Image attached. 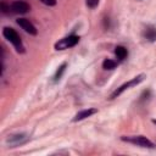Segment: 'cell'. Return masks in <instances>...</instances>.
I'll list each match as a JSON object with an SVG mask.
<instances>
[{"label":"cell","mask_w":156,"mask_h":156,"mask_svg":"<svg viewBox=\"0 0 156 156\" xmlns=\"http://www.w3.org/2000/svg\"><path fill=\"white\" fill-rule=\"evenodd\" d=\"M2 34H4V37L15 46V49H16L17 52H21V54L24 52V46H23V44H22L21 37L17 34V32H16L13 28L5 27V28L2 29Z\"/></svg>","instance_id":"1"},{"label":"cell","mask_w":156,"mask_h":156,"mask_svg":"<svg viewBox=\"0 0 156 156\" xmlns=\"http://www.w3.org/2000/svg\"><path fill=\"white\" fill-rule=\"evenodd\" d=\"M121 139H122L123 141H127V143H130V144H134V145H138V146H141V147H149V149L155 147L154 143H152L151 140H149L146 136H143V135L122 136Z\"/></svg>","instance_id":"2"},{"label":"cell","mask_w":156,"mask_h":156,"mask_svg":"<svg viewBox=\"0 0 156 156\" xmlns=\"http://www.w3.org/2000/svg\"><path fill=\"white\" fill-rule=\"evenodd\" d=\"M144 78H145V74H139V76H136V77H134L133 79H130V80H128L127 83H124V84H122L121 87H118L112 94H111V99H115V98H117L118 95H121L126 89H129V88H132V87H135V85H138L140 82H143L144 80Z\"/></svg>","instance_id":"3"},{"label":"cell","mask_w":156,"mask_h":156,"mask_svg":"<svg viewBox=\"0 0 156 156\" xmlns=\"http://www.w3.org/2000/svg\"><path fill=\"white\" fill-rule=\"evenodd\" d=\"M78 41H79L78 35H68V37L62 38L58 41H56L55 43V49L56 50H65V49L74 46L76 44H78Z\"/></svg>","instance_id":"4"},{"label":"cell","mask_w":156,"mask_h":156,"mask_svg":"<svg viewBox=\"0 0 156 156\" xmlns=\"http://www.w3.org/2000/svg\"><path fill=\"white\" fill-rule=\"evenodd\" d=\"M17 24L22 29H24V32H27V33H29L32 35H37V28L29 22V20H27V18H18L17 20Z\"/></svg>","instance_id":"5"},{"label":"cell","mask_w":156,"mask_h":156,"mask_svg":"<svg viewBox=\"0 0 156 156\" xmlns=\"http://www.w3.org/2000/svg\"><path fill=\"white\" fill-rule=\"evenodd\" d=\"M10 7L15 13H27L30 10V6L24 1H15L11 4Z\"/></svg>","instance_id":"6"},{"label":"cell","mask_w":156,"mask_h":156,"mask_svg":"<svg viewBox=\"0 0 156 156\" xmlns=\"http://www.w3.org/2000/svg\"><path fill=\"white\" fill-rule=\"evenodd\" d=\"M96 112H98L96 108H85V110H82V111H79V112L73 117V122H78V121L85 119V118L93 116V115L96 113Z\"/></svg>","instance_id":"7"},{"label":"cell","mask_w":156,"mask_h":156,"mask_svg":"<svg viewBox=\"0 0 156 156\" xmlns=\"http://www.w3.org/2000/svg\"><path fill=\"white\" fill-rule=\"evenodd\" d=\"M144 37L149 41H155L156 40V29L154 27H147L144 30Z\"/></svg>","instance_id":"8"},{"label":"cell","mask_w":156,"mask_h":156,"mask_svg":"<svg viewBox=\"0 0 156 156\" xmlns=\"http://www.w3.org/2000/svg\"><path fill=\"white\" fill-rule=\"evenodd\" d=\"M115 54H116V56L119 58V60H124L126 57H127V49L124 48V46H116V49H115Z\"/></svg>","instance_id":"9"},{"label":"cell","mask_w":156,"mask_h":156,"mask_svg":"<svg viewBox=\"0 0 156 156\" xmlns=\"http://www.w3.org/2000/svg\"><path fill=\"white\" fill-rule=\"evenodd\" d=\"M116 66H117V63L113 60H110V58H106L102 62V67L105 69H113V68H116Z\"/></svg>","instance_id":"10"},{"label":"cell","mask_w":156,"mask_h":156,"mask_svg":"<svg viewBox=\"0 0 156 156\" xmlns=\"http://www.w3.org/2000/svg\"><path fill=\"white\" fill-rule=\"evenodd\" d=\"M65 68H66V63H62V65L58 67V69H57V72H56V74H55V80H58V79L61 78L62 73L65 72Z\"/></svg>","instance_id":"11"},{"label":"cell","mask_w":156,"mask_h":156,"mask_svg":"<svg viewBox=\"0 0 156 156\" xmlns=\"http://www.w3.org/2000/svg\"><path fill=\"white\" fill-rule=\"evenodd\" d=\"M85 1H87V5L90 9H95L99 5V0H85Z\"/></svg>","instance_id":"12"},{"label":"cell","mask_w":156,"mask_h":156,"mask_svg":"<svg viewBox=\"0 0 156 156\" xmlns=\"http://www.w3.org/2000/svg\"><path fill=\"white\" fill-rule=\"evenodd\" d=\"M43 4H45V5H48V6H54V5H56V0H40Z\"/></svg>","instance_id":"13"},{"label":"cell","mask_w":156,"mask_h":156,"mask_svg":"<svg viewBox=\"0 0 156 156\" xmlns=\"http://www.w3.org/2000/svg\"><path fill=\"white\" fill-rule=\"evenodd\" d=\"M152 122H154V123H155V124H156V119H154V121H152Z\"/></svg>","instance_id":"14"}]
</instances>
